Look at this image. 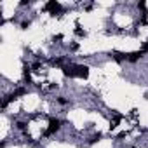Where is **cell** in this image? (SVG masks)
Returning a JSON list of instances; mask_svg holds the SVG:
<instances>
[{
	"mask_svg": "<svg viewBox=\"0 0 148 148\" xmlns=\"http://www.w3.org/2000/svg\"><path fill=\"white\" fill-rule=\"evenodd\" d=\"M75 33H77L79 37H86V35H87V32H84V30L79 26V23H77V30H75Z\"/></svg>",
	"mask_w": 148,
	"mask_h": 148,
	"instance_id": "cell-10",
	"label": "cell"
},
{
	"mask_svg": "<svg viewBox=\"0 0 148 148\" xmlns=\"http://www.w3.org/2000/svg\"><path fill=\"white\" fill-rule=\"evenodd\" d=\"M143 54H145V51H143V49H141V51H134V52H129V56H127V61L134 63V61H138L139 58H143Z\"/></svg>",
	"mask_w": 148,
	"mask_h": 148,
	"instance_id": "cell-4",
	"label": "cell"
},
{
	"mask_svg": "<svg viewBox=\"0 0 148 148\" xmlns=\"http://www.w3.org/2000/svg\"><path fill=\"white\" fill-rule=\"evenodd\" d=\"M25 94H26V89L19 87V89H16V91H14V92H12V94L9 96V99H11V101H14V99H18L19 96H25Z\"/></svg>",
	"mask_w": 148,
	"mask_h": 148,
	"instance_id": "cell-5",
	"label": "cell"
},
{
	"mask_svg": "<svg viewBox=\"0 0 148 148\" xmlns=\"http://www.w3.org/2000/svg\"><path fill=\"white\" fill-rule=\"evenodd\" d=\"M127 56H129V52H119V51H115V52H113V59H115V61H119V63H120V61H124V59H127Z\"/></svg>",
	"mask_w": 148,
	"mask_h": 148,
	"instance_id": "cell-6",
	"label": "cell"
},
{
	"mask_svg": "<svg viewBox=\"0 0 148 148\" xmlns=\"http://www.w3.org/2000/svg\"><path fill=\"white\" fill-rule=\"evenodd\" d=\"M45 11H49L52 16H56L58 12H61V4L56 2V0H51V2L45 4Z\"/></svg>",
	"mask_w": 148,
	"mask_h": 148,
	"instance_id": "cell-2",
	"label": "cell"
},
{
	"mask_svg": "<svg viewBox=\"0 0 148 148\" xmlns=\"http://www.w3.org/2000/svg\"><path fill=\"white\" fill-rule=\"evenodd\" d=\"M138 7L145 11V9H146V2H143V0H141V2H138Z\"/></svg>",
	"mask_w": 148,
	"mask_h": 148,
	"instance_id": "cell-13",
	"label": "cell"
},
{
	"mask_svg": "<svg viewBox=\"0 0 148 148\" xmlns=\"http://www.w3.org/2000/svg\"><path fill=\"white\" fill-rule=\"evenodd\" d=\"M58 103H59V105H66L68 101H66V98H58Z\"/></svg>",
	"mask_w": 148,
	"mask_h": 148,
	"instance_id": "cell-16",
	"label": "cell"
},
{
	"mask_svg": "<svg viewBox=\"0 0 148 148\" xmlns=\"http://www.w3.org/2000/svg\"><path fill=\"white\" fill-rule=\"evenodd\" d=\"M23 73H25V80L30 84V82H32V75H30V73H32V68H30L28 64H25V66H23Z\"/></svg>",
	"mask_w": 148,
	"mask_h": 148,
	"instance_id": "cell-7",
	"label": "cell"
},
{
	"mask_svg": "<svg viewBox=\"0 0 148 148\" xmlns=\"http://www.w3.org/2000/svg\"><path fill=\"white\" fill-rule=\"evenodd\" d=\"M122 119H124V117H122V115H115V119H113V120H112V122H110V129H115V127H117V125H119V122H120V120H122Z\"/></svg>",
	"mask_w": 148,
	"mask_h": 148,
	"instance_id": "cell-9",
	"label": "cell"
},
{
	"mask_svg": "<svg viewBox=\"0 0 148 148\" xmlns=\"http://www.w3.org/2000/svg\"><path fill=\"white\" fill-rule=\"evenodd\" d=\"M51 63H52V64H54V66H56V64H58V66H59V64H61V63H63V58H56V59H52V61H51Z\"/></svg>",
	"mask_w": 148,
	"mask_h": 148,
	"instance_id": "cell-11",
	"label": "cell"
},
{
	"mask_svg": "<svg viewBox=\"0 0 148 148\" xmlns=\"http://www.w3.org/2000/svg\"><path fill=\"white\" fill-rule=\"evenodd\" d=\"M79 49V44H71V51H77Z\"/></svg>",
	"mask_w": 148,
	"mask_h": 148,
	"instance_id": "cell-17",
	"label": "cell"
},
{
	"mask_svg": "<svg viewBox=\"0 0 148 148\" xmlns=\"http://www.w3.org/2000/svg\"><path fill=\"white\" fill-rule=\"evenodd\" d=\"M59 127H61V120H58V119H51V120H49V127H47V131H45V136L54 134L56 131H59Z\"/></svg>",
	"mask_w": 148,
	"mask_h": 148,
	"instance_id": "cell-1",
	"label": "cell"
},
{
	"mask_svg": "<svg viewBox=\"0 0 148 148\" xmlns=\"http://www.w3.org/2000/svg\"><path fill=\"white\" fill-rule=\"evenodd\" d=\"M73 70H75V75L80 77V79H87L89 77V68L84 66V64H77V66H73Z\"/></svg>",
	"mask_w": 148,
	"mask_h": 148,
	"instance_id": "cell-3",
	"label": "cell"
},
{
	"mask_svg": "<svg viewBox=\"0 0 148 148\" xmlns=\"http://www.w3.org/2000/svg\"><path fill=\"white\" fill-rule=\"evenodd\" d=\"M61 70H63V73H64L66 77H77V75H75V70L70 68V66H63Z\"/></svg>",
	"mask_w": 148,
	"mask_h": 148,
	"instance_id": "cell-8",
	"label": "cell"
},
{
	"mask_svg": "<svg viewBox=\"0 0 148 148\" xmlns=\"http://www.w3.org/2000/svg\"><path fill=\"white\" fill-rule=\"evenodd\" d=\"M99 138H101V132H98V134H96V136L91 139V143H96V141H99Z\"/></svg>",
	"mask_w": 148,
	"mask_h": 148,
	"instance_id": "cell-14",
	"label": "cell"
},
{
	"mask_svg": "<svg viewBox=\"0 0 148 148\" xmlns=\"http://www.w3.org/2000/svg\"><path fill=\"white\" fill-rule=\"evenodd\" d=\"M16 127H18L19 131H25V129H26V124H25V122H18V124H16Z\"/></svg>",
	"mask_w": 148,
	"mask_h": 148,
	"instance_id": "cell-12",
	"label": "cell"
},
{
	"mask_svg": "<svg viewBox=\"0 0 148 148\" xmlns=\"http://www.w3.org/2000/svg\"><path fill=\"white\" fill-rule=\"evenodd\" d=\"M28 26H30V21H23V23H21V28H23V30H26Z\"/></svg>",
	"mask_w": 148,
	"mask_h": 148,
	"instance_id": "cell-15",
	"label": "cell"
}]
</instances>
